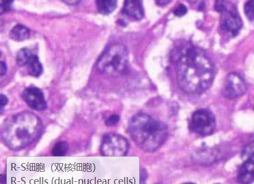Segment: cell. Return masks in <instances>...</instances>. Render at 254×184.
Masks as SVG:
<instances>
[{
  "mask_svg": "<svg viewBox=\"0 0 254 184\" xmlns=\"http://www.w3.org/2000/svg\"><path fill=\"white\" fill-rule=\"evenodd\" d=\"M175 58L178 83L182 91L188 94H200L211 87L215 68L204 50L186 43L177 48Z\"/></svg>",
  "mask_w": 254,
  "mask_h": 184,
  "instance_id": "obj_1",
  "label": "cell"
},
{
  "mask_svg": "<svg viewBox=\"0 0 254 184\" xmlns=\"http://www.w3.org/2000/svg\"><path fill=\"white\" fill-rule=\"evenodd\" d=\"M42 132L40 118L31 113H23L12 116L4 124L0 136L6 146L18 150L35 142Z\"/></svg>",
  "mask_w": 254,
  "mask_h": 184,
  "instance_id": "obj_2",
  "label": "cell"
},
{
  "mask_svg": "<svg viewBox=\"0 0 254 184\" xmlns=\"http://www.w3.org/2000/svg\"><path fill=\"white\" fill-rule=\"evenodd\" d=\"M128 133L133 141L144 152L152 153L167 140V125L146 114H138L129 120Z\"/></svg>",
  "mask_w": 254,
  "mask_h": 184,
  "instance_id": "obj_3",
  "label": "cell"
},
{
  "mask_svg": "<svg viewBox=\"0 0 254 184\" xmlns=\"http://www.w3.org/2000/svg\"><path fill=\"white\" fill-rule=\"evenodd\" d=\"M128 67V51L126 46L120 43L109 46L97 62V70L101 74L113 77L126 74Z\"/></svg>",
  "mask_w": 254,
  "mask_h": 184,
  "instance_id": "obj_4",
  "label": "cell"
},
{
  "mask_svg": "<svg viewBox=\"0 0 254 184\" xmlns=\"http://www.w3.org/2000/svg\"><path fill=\"white\" fill-rule=\"evenodd\" d=\"M214 8L221 14V29L232 36H237L243 27V22L236 6L229 1H217Z\"/></svg>",
  "mask_w": 254,
  "mask_h": 184,
  "instance_id": "obj_5",
  "label": "cell"
},
{
  "mask_svg": "<svg viewBox=\"0 0 254 184\" xmlns=\"http://www.w3.org/2000/svg\"><path fill=\"white\" fill-rule=\"evenodd\" d=\"M216 127V117L210 110L207 109H200L194 111L189 126L192 133L202 137L212 135Z\"/></svg>",
  "mask_w": 254,
  "mask_h": 184,
  "instance_id": "obj_6",
  "label": "cell"
},
{
  "mask_svg": "<svg viewBox=\"0 0 254 184\" xmlns=\"http://www.w3.org/2000/svg\"><path fill=\"white\" fill-rule=\"evenodd\" d=\"M129 144L125 137L115 134H109L103 137L101 152L104 156H125Z\"/></svg>",
  "mask_w": 254,
  "mask_h": 184,
  "instance_id": "obj_7",
  "label": "cell"
},
{
  "mask_svg": "<svg viewBox=\"0 0 254 184\" xmlns=\"http://www.w3.org/2000/svg\"><path fill=\"white\" fill-rule=\"evenodd\" d=\"M247 89L244 78L239 74L233 72L226 77L222 92L225 97L233 99L245 94Z\"/></svg>",
  "mask_w": 254,
  "mask_h": 184,
  "instance_id": "obj_8",
  "label": "cell"
},
{
  "mask_svg": "<svg viewBox=\"0 0 254 184\" xmlns=\"http://www.w3.org/2000/svg\"><path fill=\"white\" fill-rule=\"evenodd\" d=\"M23 100L32 109L42 111L46 109L47 104L43 92L35 87L26 88L22 92Z\"/></svg>",
  "mask_w": 254,
  "mask_h": 184,
  "instance_id": "obj_9",
  "label": "cell"
},
{
  "mask_svg": "<svg viewBox=\"0 0 254 184\" xmlns=\"http://www.w3.org/2000/svg\"><path fill=\"white\" fill-rule=\"evenodd\" d=\"M122 12L129 17L141 20L144 16V8L141 1H126L124 3Z\"/></svg>",
  "mask_w": 254,
  "mask_h": 184,
  "instance_id": "obj_10",
  "label": "cell"
},
{
  "mask_svg": "<svg viewBox=\"0 0 254 184\" xmlns=\"http://www.w3.org/2000/svg\"><path fill=\"white\" fill-rule=\"evenodd\" d=\"M254 157L245 161L239 170L237 180L240 184H252L254 182Z\"/></svg>",
  "mask_w": 254,
  "mask_h": 184,
  "instance_id": "obj_11",
  "label": "cell"
},
{
  "mask_svg": "<svg viewBox=\"0 0 254 184\" xmlns=\"http://www.w3.org/2000/svg\"><path fill=\"white\" fill-rule=\"evenodd\" d=\"M30 35V31L28 28L24 25L18 24L11 30L9 37L13 41L22 42L28 39Z\"/></svg>",
  "mask_w": 254,
  "mask_h": 184,
  "instance_id": "obj_12",
  "label": "cell"
},
{
  "mask_svg": "<svg viewBox=\"0 0 254 184\" xmlns=\"http://www.w3.org/2000/svg\"><path fill=\"white\" fill-rule=\"evenodd\" d=\"M27 65L28 73L31 76L38 77L42 74V65L37 55L32 54Z\"/></svg>",
  "mask_w": 254,
  "mask_h": 184,
  "instance_id": "obj_13",
  "label": "cell"
},
{
  "mask_svg": "<svg viewBox=\"0 0 254 184\" xmlns=\"http://www.w3.org/2000/svg\"><path fill=\"white\" fill-rule=\"evenodd\" d=\"M116 1H96L97 9L103 15H109L114 12L117 7Z\"/></svg>",
  "mask_w": 254,
  "mask_h": 184,
  "instance_id": "obj_14",
  "label": "cell"
},
{
  "mask_svg": "<svg viewBox=\"0 0 254 184\" xmlns=\"http://www.w3.org/2000/svg\"><path fill=\"white\" fill-rule=\"evenodd\" d=\"M32 54L31 51L26 48L19 50L16 56V62L19 66L23 67L27 65Z\"/></svg>",
  "mask_w": 254,
  "mask_h": 184,
  "instance_id": "obj_15",
  "label": "cell"
},
{
  "mask_svg": "<svg viewBox=\"0 0 254 184\" xmlns=\"http://www.w3.org/2000/svg\"><path fill=\"white\" fill-rule=\"evenodd\" d=\"M69 146L67 142L61 141L57 143L52 150V154L54 156H64L68 151Z\"/></svg>",
  "mask_w": 254,
  "mask_h": 184,
  "instance_id": "obj_16",
  "label": "cell"
},
{
  "mask_svg": "<svg viewBox=\"0 0 254 184\" xmlns=\"http://www.w3.org/2000/svg\"><path fill=\"white\" fill-rule=\"evenodd\" d=\"M244 10L247 17L250 21H253L254 19V1L253 0L246 3Z\"/></svg>",
  "mask_w": 254,
  "mask_h": 184,
  "instance_id": "obj_17",
  "label": "cell"
},
{
  "mask_svg": "<svg viewBox=\"0 0 254 184\" xmlns=\"http://www.w3.org/2000/svg\"><path fill=\"white\" fill-rule=\"evenodd\" d=\"M242 157L246 161L247 159L254 157V143H250L245 147L243 151Z\"/></svg>",
  "mask_w": 254,
  "mask_h": 184,
  "instance_id": "obj_18",
  "label": "cell"
},
{
  "mask_svg": "<svg viewBox=\"0 0 254 184\" xmlns=\"http://www.w3.org/2000/svg\"><path fill=\"white\" fill-rule=\"evenodd\" d=\"M12 3V1H0V15L10 11Z\"/></svg>",
  "mask_w": 254,
  "mask_h": 184,
  "instance_id": "obj_19",
  "label": "cell"
},
{
  "mask_svg": "<svg viewBox=\"0 0 254 184\" xmlns=\"http://www.w3.org/2000/svg\"><path fill=\"white\" fill-rule=\"evenodd\" d=\"M188 11L187 6L184 4H179L174 10V14L178 17L185 16Z\"/></svg>",
  "mask_w": 254,
  "mask_h": 184,
  "instance_id": "obj_20",
  "label": "cell"
},
{
  "mask_svg": "<svg viewBox=\"0 0 254 184\" xmlns=\"http://www.w3.org/2000/svg\"><path fill=\"white\" fill-rule=\"evenodd\" d=\"M120 117L119 115H113L109 117L106 121L105 124L107 126L111 127L115 126L120 121Z\"/></svg>",
  "mask_w": 254,
  "mask_h": 184,
  "instance_id": "obj_21",
  "label": "cell"
},
{
  "mask_svg": "<svg viewBox=\"0 0 254 184\" xmlns=\"http://www.w3.org/2000/svg\"><path fill=\"white\" fill-rule=\"evenodd\" d=\"M148 178L147 171L145 168H142L140 171V184H145Z\"/></svg>",
  "mask_w": 254,
  "mask_h": 184,
  "instance_id": "obj_22",
  "label": "cell"
},
{
  "mask_svg": "<svg viewBox=\"0 0 254 184\" xmlns=\"http://www.w3.org/2000/svg\"><path fill=\"white\" fill-rule=\"evenodd\" d=\"M9 100L5 95L0 94V112L2 111L3 108L8 103Z\"/></svg>",
  "mask_w": 254,
  "mask_h": 184,
  "instance_id": "obj_23",
  "label": "cell"
},
{
  "mask_svg": "<svg viewBox=\"0 0 254 184\" xmlns=\"http://www.w3.org/2000/svg\"><path fill=\"white\" fill-rule=\"evenodd\" d=\"M7 72V67L4 62H0V76H4Z\"/></svg>",
  "mask_w": 254,
  "mask_h": 184,
  "instance_id": "obj_24",
  "label": "cell"
},
{
  "mask_svg": "<svg viewBox=\"0 0 254 184\" xmlns=\"http://www.w3.org/2000/svg\"><path fill=\"white\" fill-rule=\"evenodd\" d=\"M171 2V1H156V3L159 5H165Z\"/></svg>",
  "mask_w": 254,
  "mask_h": 184,
  "instance_id": "obj_25",
  "label": "cell"
},
{
  "mask_svg": "<svg viewBox=\"0 0 254 184\" xmlns=\"http://www.w3.org/2000/svg\"><path fill=\"white\" fill-rule=\"evenodd\" d=\"M0 184H6V177L5 176H0Z\"/></svg>",
  "mask_w": 254,
  "mask_h": 184,
  "instance_id": "obj_26",
  "label": "cell"
},
{
  "mask_svg": "<svg viewBox=\"0 0 254 184\" xmlns=\"http://www.w3.org/2000/svg\"><path fill=\"white\" fill-rule=\"evenodd\" d=\"M183 184H195L192 183H184Z\"/></svg>",
  "mask_w": 254,
  "mask_h": 184,
  "instance_id": "obj_27",
  "label": "cell"
},
{
  "mask_svg": "<svg viewBox=\"0 0 254 184\" xmlns=\"http://www.w3.org/2000/svg\"><path fill=\"white\" fill-rule=\"evenodd\" d=\"M2 55V52L1 51H0V57H1Z\"/></svg>",
  "mask_w": 254,
  "mask_h": 184,
  "instance_id": "obj_28",
  "label": "cell"
},
{
  "mask_svg": "<svg viewBox=\"0 0 254 184\" xmlns=\"http://www.w3.org/2000/svg\"><path fill=\"white\" fill-rule=\"evenodd\" d=\"M219 184V183H217V184Z\"/></svg>",
  "mask_w": 254,
  "mask_h": 184,
  "instance_id": "obj_29",
  "label": "cell"
}]
</instances>
